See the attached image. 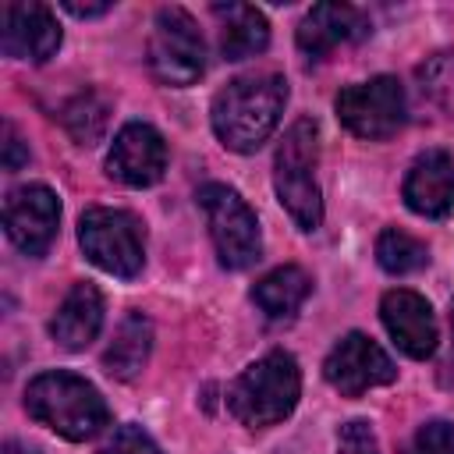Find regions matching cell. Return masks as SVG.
<instances>
[{
    "label": "cell",
    "instance_id": "obj_1",
    "mask_svg": "<svg viewBox=\"0 0 454 454\" xmlns=\"http://www.w3.org/2000/svg\"><path fill=\"white\" fill-rule=\"evenodd\" d=\"M287 103V82L277 71L241 74L227 82L209 106L216 138L234 153H255L280 124Z\"/></svg>",
    "mask_w": 454,
    "mask_h": 454
},
{
    "label": "cell",
    "instance_id": "obj_2",
    "mask_svg": "<svg viewBox=\"0 0 454 454\" xmlns=\"http://www.w3.org/2000/svg\"><path fill=\"white\" fill-rule=\"evenodd\" d=\"M25 411L64 440H92L106 422L110 408L103 394L74 372H39L25 387Z\"/></svg>",
    "mask_w": 454,
    "mask_h": 454
},
{
    "label": "cell",
    "instance_id": "obj_3",
    "mask_svg": "<svg viewBox=\"0 0 454 454\" xmlns=\"http://www.w3.org/2000/svg\"><path fill=\"white\" fill-rule=\"evenodd\" d=\"M301 394V372L291 351H266L255 358L231 387H227V408L231 415L248 429H266L287 419Z\"/></svg>",
    "mask_w": 454,
    "mask_h": 454
},
{
    "label": "cell",
    "instance_id": "obj_4",
    "mask_svg": "<svg viewBox=\"0 0 454 454\" xmlns=\"http://www.w3.org/2000/svg\"><path fill=\"white\" fill-rule=\"evenodd\" d=\"M316 163H319V131L316 121L298 117L273 156V188L287 216L298 231H316L323 223V195L316 184Z\"/></svg>",
    "mask_w": 454,
    "mask_h": 454
},
{
    "label": "cell",
    "instance_id": "obj_5",
    "mask_svg": "<svg viewBox=\"0 0 454 454\" xmlns=\"http://www.w3.org/2000/svg\"><path fill=\"white\" fill-rule=\"evenodd\" d=\"M149 71L170 89L195 85L206 71V43L195 18L184 7H160L149 35Z\"/></svg>",
    "mask_w": 454,
    "mask_h": 454
},
{
    "label": "cell",
    "instance_id": "obj_6",
    "mask_svg": "<svg viewBox=\"0 0 454 454\" xmlns=\"http://www.w3.org/2000/svg\"><path fill=\"white\" fill-rule=\"evenodd\" d=\"M199 206L206 213V227H209V238H213L220 266L248 270L262 255L259 220L248 209V202L234 188L209 181V184L199 188Z\"/></svg>",
    "mask_w": 454,
    "mask_h": 454
},
{
    "label": "cell",
    "instance_id": "obj_7",
    "mask_svg": "<svg viewBox=\"0 0 454 454\" xmlns=\"http://www.w3.org/2000/svg\"><path fill=\"white\" fill-rule=\"evenodd\" d=\"M78 241L92 266L121 280H131L145 262L142 227L124 209H106V206L85 209L78 220Z\"/></svg>",
    "mask_w": 454,
    "mask_h": 454
},
{
    "label": "cell",
    "instance_id": "obj_8",
    "mask_svg": "<svg viewBox=\"0 0 454 454\" xmlns=\"http://www.w3.org/2000/svg\"><path fill=\"white\" fill-rule=\"evenodd\" d=\"M337 117L340 124L358 135V138H369V142H380V138H390L404 117H408V103H404V89L397 78L390 74H376L369 82H358V85H348L337 92Z\"/></svg>",
    "mask_w": 454,
    "mask_h": 454
},
{
    "label": "cell",
    "instance_id": "obj_9",
    "mask_svg": "<svg viewBox=\"0 0 454 454\" xmlns=\"http://www.w3.org/2000/svg\"><path fill=\"white\" fill-rule=\"evenodd\" d=\"M323 376L326 383L344 394V397H358L372 387H383V383H394L397 376V365L390 362V355L365 333H348L333 344V351L326 355L323 362Z\"/></svg>",
    "mask_w": 454,
    "mask_h": 454
},
{
    "label": "cell",
    "instance_id": "obj_10",
    "mask_svg": "<svg viewBox=\"0 0 454 454\" xmlns=\"http://www.w3.org/2000/svg\"><path fill=\"white\" fill-rule=\"evenodd\" d=\"M60 223V202L46 184H21L4 202V231L25 255H43Z\"/></svg>",
    "mask_w": 454,
    "mask_h": 454
},
{
    "label": "cell",
    "instance_id": "obj_11",
    "mask_svg": "<svg viewBox=\"0 0 454 454\" xmlns=\"http://www.w3.org/2000/svg\"><path fill=\"white\" fill-rule=\"evenodd\" d=\"M60 46V25L46 4L11 0L0 7V50L14 60L46 64Z\"/></svg>",
    "mask_w": 454,
    "mask_h": 454
},
{
    "label": "cell",
    "instance_id": "obj_12",
    "mask_svg": "<svg viewBox=\"0 0 454 454\" xmlns=\"http://www.w3.org/2000/svg\"><path fill=\"white\" fill-rule=\"evenodd\" d=\"M167 170V142L153 124L131 121L117 131L106 153V174L128 188H149Z\"/></svg>",
    "mask_w": 454,
    "mask_h": 454
},
{
    "label": "cell",
    "instance_id": "obj_13",
    "mask_svg": "<svg viewBox=\"0 0 454 454\" xmlns=\"http://www.w3.org/2000/svg\"><path fill=\"white\" fill-rule=\"evenodd\" d=\"M380 319L390 333V340L408 355V358H429L436 351V319L429 301L419 291L394 287L380 301Z\"/></svg>",
    "mask_w": 454,
    "mask_h": 454
},
{
    "label": "cell",
    "instance_id": "obj_14",
    "mask_svg": "<svg viewBox=\"0 0 454 454\" xmlns=\"http://www.w3.org/2000/svg\"><path fill=\"white\" fill-rule=\"evenodd\" d=\"M372 32L369 14L351 7V4H316L301 25H298V50L309 60H323L330 50L344 46V43H358Z\"/></svg>",
    "mask_w": 454,
    "mask_h": 454
},
{
    "label": "cell",
    "instance_id": "obj_15",
    "mask_svg": "<svg viewBox=\"0 0 454 454\" xmlns=\"http://www.w3.org/2000/svg\"><path fill=\"white\" fill-rule=\"evenodd\" d=\"M404 202L411 213L440 220L454 206V156L443 149H426L404 174Z\"/></svg>",
    "mask_w": 454,
    "mask_h": 454
},
{
    "label": "cell",
    "instance_id": "obj_16",
    "mask_svg": "<svg viewBox=\"0 0 454 454\" xmlns=\"http://www.w3.org/2000/svg\"><path fill=\"white\" fill-rule=\"evenodd\" d=\"M99 326H103V294H99L92 284H85V280L74 284V287L64 294V301L57 305V312H53V319H50L53 340H57L60 348H67V351L89 348V344L96 340Z\"/></svg>",
    "mask_w": 454,
    "mask_h": 454
},
{
    "label": "cell",
    "instance_id": "obj_17",
    "mask_svg": "<svg viewBox=\"0 0 454 454\" xmlns=\"http://www.w3.org/2000/svg\"><path fill=\"white\" fill-rule=\"evenodd\" d=\"M149 348H153V323L142 312H128L114 330L110 348L103 351V365L117 380H135L149 362Z\"/></svg>",
    "mask_w": 454,
    "mask_h": 454
},
{
    "label": "cell",
    "instance_id": "obj_18",
    "mask_svg": "<svg viewBox=\"0 0 454 454\" xmlns=\"http://www.w3.org/2000/svg\"><path fill=\"white\" fill-rule=\"evenodd\" d=\"M309 291H312V277L301 266H277L252 287V301L270 319H291L309 298Z\"/></svg>",
    "mask_w": 454,
    "mask_h": 454
},
{
    "label": "cell",
    "instance_id": "obj_19",
    "mask_svg": "<svg viewBox=\"0 0 454 454\" xmlns=\"http://www.w3.org/2000/svg\"><path fill=\"white\" fill-rule=\"evenodd\" d=\"M216 14H223L220 53L227 60H245L270 46V21L262 11L248 7V4H231L227 11H216Z\"/></svg>",
    "mask_w": 454,
    "mask_h": 454
},
{
    "label": "cell",
    "instance_id": "obj_20",
    "mask_svg": "<svg viewBox=\"0 0 454 454\" xmlns=\"http://www.w3.org/2000/svg\"><path fill=\"white\" fill-rule=\"evenodd\" d=\"M106 117H110V106L96 92H78L60 110V124L67 128V135L78 145H96L103 138V131H106Z\"/></svg>",
    "mask_w": 454,
    "mask_h": 454
},
{
    "label": "cell",
    "instance_id": "obj_21",
    "mask_svg": "<svg viewBox=\"0 0 454 454\" xmlns=\"http://www.w3.org/2000/svg\"><path fill=\"white\" fill-rule=\"evenodd\" d=\"M376 262L394 273V277H404V273H419L426 262H429V248L411 238L408 231H397V227H387L380 238H376Z\"/></svg>",
    "mask_w": 454,
    "mask_h": 454
},
{
    "label": "cell",
    "instance_id": "obj_22",
    "mask_svg": "<svg viewBox=\"0 0 454 454\" xmlns=\"http://www.w3.org/2000/svg\"><path fill=\"white\" fill-rule=\"evenodd\" d=\"M411 454H454V422L429 419L411 440Z\"/></svg>",
    "mask_w": 454,
    "mask_h": 454
},
{
    "label": "cell",
    "instance_id": "obj_23",
    "mask_svg": "<svg viewBox=\"0 0 454 454\" xmlns=\"http://www.w3.org/2000/svg\"><path fill=\"white\" fill-rule=\"evenodd\" d=\"M99 454H160V447L142 426L124 422V426H117V433L106 440V447Z\"/></svg>",
    "mask_w": 454,
    "mask_h": 454
},
{
    "label": "cell",
    "instance_id": "obj_24",
    "mask_svg": "<svg viewBox=\"0 0 454 454\" xmlns=\"http://www.w3.org/2000/svg\"><path fill=\"white\" fill-rule=\"evenodd\" d=\"M333 454H380V443H376V433L365 419H351L340 426L337 433V450Z\"/></svg>",
    "mask_w": 454,
    "mask_h": 454
},
{
    "label": "cell",
    "instance_id": "obj_25",
    "mask_svg": "<svg viewBox=\"0 0 454 454\" xmlns=\"http://www.w3.org/2000/svg\"><path fill=\"white\" fill-rule=\"evenodd\" d=\"M21 163H28V149L21 145L14 124H4V167L7 170H18Z\"/></svg>",
    "mask_w": 454,
    "mask_h": 454
},
{
    "label": "cell",
    "instance_id": "obj_26",
    "mask_svg": "<svg viewBox=\"0 0 454 454\" xmlns=\"http://www.w3.org/2000/svg\"><path fill=\"white\" fill-rule=\"evenodd\" d=\"M64 11H71L74 18H96V14H106L110 4H74V0H64Z\"/></svg>",
    "mask_w": 454,
    "mask_h": 454
},
{
    "label": "cell",
    "instance_id": "obj_27",
    "mask_svg": "<svg viewBox=\"0 0 454 454\" xmlns=\"http://www.w3.org/2000/svg\"><path fill=\"white\" fill-rule=\"evenodd\" d=\"M0 454H28V450H25V447H21V443H18V440H7V443H4V450H0Z\"/></svg>",
    "mask_w": 454,
    "mask_h": 454
},
{
    "label": "cell",
    "instance_id": "obj_28",
    "mask_svg": "<svg viewBox=\"0 0 454 454\" xmlns=\"http://www.w3.org/2000/svg\"><path fill=\"white\" fill-rule=\"evenodd\" d=\"M450 369H454V355H450Z\"/></svg>",
    "mask_w": 454,
    "mask_h": 454
}]
</instances>
